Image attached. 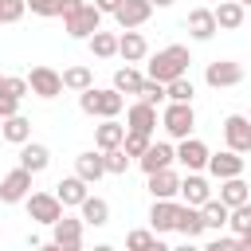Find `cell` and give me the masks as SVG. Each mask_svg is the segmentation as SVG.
<instances>
[{"mask_svg": "<svg viewBox=\"0 0 251 251\" xmlns=\"http://www.w3.org/2000/svg\"><path fill=\"white\" fill-rule=\"evenodd\" d=\"M47 165H51V149H47V145H39V141L20 145V169H27V173L35 176V173H43Z\"/></svg>", "mask_w": 251, "mask_h": 251, "instance_id": "603a6c76", "label": "cell"}, {"mask_svg": "<svg viewBox=\"0 0 251 251\" xmlns=\"http://www.w3.org/2000/svg\"><path fill=\"white\" fill-rule=\"evenodd\" d=\"M149 16H153L149 0H122V8L114 12V20H118V27H122V31H137Z\"/></svg>", "mask_w": 251, "mask_h": 251, "instance_id": "4fadbf2b", "label": "cell"}, {"mask_svg": "<svg viewBox=\"0 0 251 251\" xmlns=\"http://www.w3.org/2000/svg\"><path fill=\"white\" fill-rule=\"evenodd\" d=\"M51 243L59 251H82V220H75V216L63 212V220L51 227Z\"/></svg>", "mask_w": 251, "mask_h": 251, "instance_id": "30bf717a", "label": "cell"}, {"mask_svg": "<svg viewBox=\"0 0 251 251\" xmlns=\"http://www.w3.org/2000/svg\"><path fill=\"white\" fill-rule=\"evenodd\" d=\"M235 247H239V251H251V231H243V235H235Z\"/></svg>", "mask_w": 251, "mask_h": 251, "instance_id": "7dc6e473", "label": "cell"}, {"mask_svg": "<svg viewBox=\"0 0 251 251\" xmlns=\"http://www.w3.org/2000/svg\"><path fill=\"white\" fill-rule=\"evenodd\" d=\"M176 212H180L176 200H153V208H149V231H153V235L176 231Z\"/></svg>", "mask_w": 251, "mask_h": 251, "instance_id": "2e32d148", "label": "cell"}, {"mask_svg": "<svg viewBox=\"0 0 251 251\" xmlns=\"http://www.w3.org/2000/svg\"><path fill=\"white\" fill-rule=\"evenodd\" d=\"M247 122H251V114H247Z\"/></svg>", "mask_w": 251, "mask_h": 251, "instance_id": "9f6ffc18", "label": "cell"}, {"mask_svg": "<svg viewBox=\"0 0 251 251\" xmlns=\"http://www.w3.org/2000/svg\"><path fill=\"white\" fill-rule=\"evenodd\" d=\"M247 204H251V184H247Z\"/></svg>", "mask_w": 251, "mask_h": 251, "instance_id": "11a10c76", "label": "cell"}, {"mask_svg": "<svg viewBox=\"0 0 251 251\" xmlns=\"http://www.w3.org/2000/svg\"><path fill=\"white\" fill-rule=\"evenodd\" d=\"M149 251H173V247H169V243H161V239H153V243H149Z\"/></svg>", "mask_w": 251, "mask_h": 251, "instance_id": "c3c4849f", "label": "cell"}, {"mask_svg": "<svg viewBox=\"0 0 251 251\" xmlns=\"http://www.w3.org/2000/svg\"><path fill=\"white\" fill-rule=\"evenodd\" d=\"M220 4H224V0H220Z\"/></svg>", "mask_w": 251, "mask_h": 251, "instance_id": "6f0895ef", "label": "cell"}, {"mask_svg": "<svg viewBox=\"0 0 251 251\" xmlns=\"http://www.w3.org/2000/svg\"><path fill=\"white\" fill-rule=\"evenodd\" d=\"M153 129H157V110L145 106V102H133V106L126 110V133H145V137H153Z\"/></svg>", "mask_w": 251, "mask_h": 251, "instance_id": "5bb4252c", "label": "cell"}, {"mask_svg": "<svg viewBox=\"0 0 251 251\" xmlns=\"http://www.w3.org/2000/svg\"><path fill=\"white\" fill-rule=\"evenodd\" d=\"M235 4H239V8H251V0H235Z\"/></svg>", "mask_w": 251, "mask_h": 251, "instance_id": "db71d44e", "label": "cell"}, {"mask_svg": "<svg viewBox=\"0 0 251 251\" xmlns=\"http://www.w3.org/2000/svg\"><path fill=\"white\" fill-rule=\"evenodd\" d=\"M227 227H231L235 235L251 231V204H239V208H231V212H227Z\"/></svg>", "mask_w": 251, "mask_h": 251, "instance_id": "8d00e7d4", "label": "cell"}, {"mask_svg": "<svg viewBox=\"0 0 251 251\" xmlns=\"http://www.w3.org/2000/svg\"><path fill=\"white\" fill-rule=\"evenodd\" d=\"M227 212H231V208H224L220 200H208V204L200 208V216H204V227H216V231H220V227L227 224Z\"/></svg>", "mask_w": 251, "mask_h": 251, "instance_id": "836d02e7", "label": "cell"}, {"mask_svg": "<svg viewBox=\"0 0 251 251\" xmlns=\"http://www.w3.org/2000/svg\"><path fill=\"white\" fill-rule=\"evenodd\" d=\"M137 102H145V106H153V110H157V106L165 102V86H161V82H153V78H145V82H141V90H137Z\"/></svg>", "mask_w": 251, "mask_h": 251, "instance_id": "d590c367", "label": "cell"}, {"mask_svg": "<svg viewBox=\"0 0 251 251\" xmlns=\"http://www.w3.org/2000/svg\"><path fill=\"white\" fill-rule=\"evenodd\" d=\"M86 188H90L86 180H78V176H63V180L55 184V200H59L63 208H78V204L90 196Z\"/></svg>", "mask_w": 251, "mask_h": 251, "instance_id": "44dd1931", "label": "cell"}, {"mask_svg": "<svg viewBox=\"0 0 251 251\" xmlns=\"http://www.w3.org/2000/svg\"><path fill=\"white\" fill-rule=\"evenodd\" d=\"M63 27H67V35H71V39H90L94 31H102V12H98L94 4H82L75 16H67V20H63Z\"/></svg>", "mask_w": 251, "mask_h": 251, "instance_id": "277c9868", "label": "cell"}, {"mask_svg": "<svg viewBox=\"0 0 251 251\" xmlns=\"http://www.w3.org/2000/svg\"><path fill=\"white\" fill-rule=\"evenodd\" d=\"M176 231H180L184 239H196V235L204 231V216H200V208L180 204V212H176Z\"/></svg>", "mask_w": 251, "mask_h": 251, "instance_id": "f1b7e54d", "label": "cell"}, {"mask_svg": "<svg viewBox=\"0 0 251 251\" xmlns=\"http://www.w3.org/2000/svg\"><path fill=\"white\" fill-rule=\"evenodd\" d=\"M86 47H90V55H98V59H114V55H118V35H114V31H94V35L86 39Z\"/></svg>", "mask_w": 251, "mask_h": 251, "instance_id": "1f68e13d", "label": "cell"}, {"mask_svg": "<svg viewBox=\"0 0 251 251\" xmlns=\"http://www.w3.org/2000/svg\"><path fill=\"white\" fill-rule=\"evenodd\" d=\"M82 4H86V0H59V16L67 20V16H75V12L82 8Z\"/></svg>", "mask_w": 251, "mask_h": 251, "instance_id": "ee69618b", "label": "cell"}, {"mask_svg": "<svg viewBox=\"0 0 251 251\" xmlns=\"http://www.w3.org/2000/svg\"><path fill=\"white\" fill-rule=\"evenodd\" d=\"M35 251H59V247H55V243H39Z\"/></svg>", "mask_w": 251, "mask_h": 251, "instance_id": "816d5d0a", "label": "cell"}, {"mask_svg": "<svg viewBox=\"0 0 251 251\" xmlns=\"http://www.w3.org/2000/svg\"><path fill=\"white\" fill-rule=\"evenodd\" d=\"M176 196H184L188 208H204V204L212 200V184H208L200 173H188V176H180V192H176Z\"/></svg>", "mask_w": 251, "mask_h": 251, "instance_id": "9a60e30c", "label": "cell"}, {"mask_svg": "<svg viewBox=\"0 0 251 251\" xmlns=\"http://www.w3.org/2000/svg\"><path fill=\"white\" fill-rule=\"evenodd\" d=\"M16 106H20V102H12V98H4V94H0V122H8L12 114H20Z\"/></svg>", "mask_w": 251, "mask_h": 251, "instance_id": "f6af8a7d", "label": "cell"}, {"mask_svg": "<svg viewBox=\"0 0 251 251\" xmlns=\"http://www.w3.org/2000/svg\"><path fill=\"white\" fill-rule=\"evenodd\" d=\"M118 55L126 59V67H129V63H141V59L149 55L145 35H141V31H122V35H118Z\"/></svg>", "mask_w": 251, "mask_h": 251, "instance_id": "7402d4cb", "label": "cell"}, {"mask_svg": "<svg viewBox=\"0 0 251 251\" xmlns=\"http://www.w3.org/2000/svg\"><path fill=\"white\" fill-rule=\"evenodd\" d=\"M90 86H94V71H90V67H67V71H63V90L82 94V90H90Z\"/></svg>", "mask_w": 251, "mask_h": 251, "instance_id": "4dcf8cb0", "label": "cell"}, {"mask_svg": "<svg viewBox=\"0 0 251 251\" xmlns=\"http://www.w3.org/2000/svg\"><path fill=\"white\" fill-rule=\"evenodd\" d=\"M247 8H239L235 0H224V4H216L212 8V16H216V27H224V31H235V27H243V16Z\"/></svg>", "mask_w": 251, "mask_h": 251, "instance_id": "d4e9b609", "label": "cell"}, {"mask_svg": "<svg viewBox=\"0 0 251 251\" xmlns=\"http://www.w3.org/2000/svg\"><path fill=\"white\" fill-rule=\"evenodd\" d=\"M0 137L12 141V145H27L31 141V122L24 114H12L8 122H0Z\"/></svg>", "mask_w": 251, "mask_h": 251, "instance_id": "484cf974", "label": "cell"}, {"mask_svg": "<svg viewBox=\"0 0 251 251\" xmlns=\"http://www.w3.org/2000/svg\"><path fill=\"white\" fill-rule=\"evenodd\" d=\"M94 251H114V247H110V243H98V247H94Z\"/></svg>", "mask_w": 251, "mask_h": 251, "instance_id": "f5cc1de1", "label": "cell"}, {"mask_svg": "<svg viewBox=\"0 0 251 251\" xmlns=\"http://www.w3.org/2000/svg\"><path fill=\"white\" fill-rule=\"evenodd\" d=\"M180 192V176L173 169H161V173H149V196L153 200H173Z\"/></svg>", "mask_w": 251, "mask_h": 251, "instance_id": "cb8c5ba5", "label": "cell"}, {"mask_svg": "<svg viewBox=\"0 0 251 251\" xmlns=\"http://www.w3.org/2000/svg\"><path fill=\"white\" fill-rule=\"evenodd\" d=\"M173 161H176V149H173L169 141H153V145L137 157V165L145 169V176H149V173H161V169H173Z\"/></svg>", "mask_w": 251, "mask_h": 251, "instance_id": "7c38bea8", "label": "cell"}, {"mask_svg": "<svg viewBox=\"0 0 251 251\" xmlns=\"http://www.w3.org/2000/svg\"><path fill=\"white\" fill-rule=\"evenodd\" d=\"M184 27H188V35L196 39V43H208L220 27H216V16H212V8H192L188 12V20H184Z\"/></svg>", "mask_w": 251, "mask_h": 251, "instance_id": "e0dca14e", "label": "cell"}, {"mask_svg": "<svg viewBox=\"0 0 251 251\" xmlns=\"http://www.w3.org/2000/svg\"><path fill=\"white\" fill-rule=\"evenodd\" d=\"M78 110H82V114H90V118L110 122V118H118V114L126 110V98H122L114 86H106V90L90 86V90H82V94H78Z\"/></svg>", "mask_w": 251, "mask_h": 251, "instance_id": "7a4b0ae2", "label": "cell"}, {"mask_svg": "<svg viewBox=\"0 0 251 251\" xmlns=\"http://www.w3.org/2000/svg\"><path fill=\"white\" fill-rule=\"evenodd\" d=\"M78 220L82 224H94V227H102V224H110V204L102 200V196H86L82 204H78Z\"/></svg>", "mask_w": 251, "mask_h": 251, "instance_id": "4316f807", "label": "cell"}, {"mask_svg": "<svg viewBox=\"0 0 251 251\" xmlns=\"http://www.w3.org/2000/svg\"><path fill=\"white\" fill-rule=\"evenodd\" d=\"M188 63H192L188 47H184V43H169V47H161V51L149 59V75H145V78L169 86L173 78H184V75H188Z\"/></svg>", "mask_w": 251, "mask_h": 251, "instance_id": "6da1fadb", "label": "cell"}, {"mask_svg": "<svg viewBox=\"0 0 251 251\" xmlns=\"http://www.w3.org/2000/svg\"><path fill=\"white\" fill-rule=\"evenodd\" d=\"M173 251H200V247H196L192 239H184V243H180V247H173Z\"/></svg>", "mask_w": 251, "mask_h": 251, "instance_id": "681fc988", "label": "cell"}, {"mask_svg": "<svg viewBox=\"0 0 251 251\" xmlns=\"http://www.w3.org/2000/svg\"><path fill=\"white\" fill-rule=\"evenodd\" d=\"M204 82L212 90H224V86H239L243 82V67L235 59H212L208 71H204Z\"/></svg>", "mask_w": 251, "mask_h": 251, "instance_id": "8992f818", "label": "cell"}, {"mask_svg": "<svg viewBox=\"0 0 251 251\" xmlns=\"http://www.w3.org/2000/svg\"><path fill=\"white\" fill-rule=\"evenodd\" d=\"M200 251H239V247H235V239L220 235V239H212V243H208V247H200Z\"/></svg>", "mask_w": 251, "mask_h": 251, "instance_id": "7bdbcfd3", "label": "cell"}, {"mask_svg": "<svg viewBox=\"0 0 251 251\" xmlns=\"http://www.w3.org/2000/svg\"><path fill=\"white\" fill-rule=\"evenodd\" d=\"M0 94L12 98V102H20V98L31 94V90H27V78H20V75H0Z\"/></svg>", "mask_w": 251, "mask_h": 251, "instance_id": "e575fe53", "label": "cell"}, {"mask_svg": "<svg viewBox=\"0 0 251 251\" xmlns=\"http://www.w3.org/2000/svg\"><path fill=\"white\" fill-rule=\"evenodd\" d=\"M208 145L200 141V137H184L180 145H176V161L188 169V173H200V169H208Z\"/></svg>", "mask_w": 251, "mask_h": 251, "instance_id": "8fae6325", "label": "cell"}, {"mask_svg": "<svg viewBox=\"0 0 251 251\" xmlns=\"http://www.w3.org/2000/svg\"><path fill=\"white\" fill-rule=\"evenodd\" d=\"M149 145H153V137H145V133H126V141H122V149H126V157H129V161H137Z\"/></svg>", "mask_w": 251, "mask_h": 251, "instance_id": "74e56055", "label": "cell"}, {"mask_svg": "<svg viewBox=\"0 0 251 251\" xmlns=\"http://www.w3.org/2000/svg\"><path fill=\"white\" fill-rule=\"evenodd\" d=\"M192 94H196V86H192L188 75H184V78H173V82L165 86V98H169V102H192Z\"/></svg>", "mask_w": 251, "mask_h": 251, "instance_id": "d6a6232c", "label": "cell"}, {"mask_svg": "<svg viewBox=\"0 0 251 251\" xmlns=\"http://www.w3.org/2000/svg\"><path fill=\"white\" fill-rule=\"evenodd\" d=\"M122 141H126V126H122L118 118H110V122H102V126H94V145H98V153H110V149H122Z\"/></svg>", "mask_w": 251, "mask_h": 251, "instance_id": "ffe728a7", "label": "cell"}, {"mask_svg": "<svg viewBox=\"0 0 251 251\" xmlns=\"http://www.w3.org/2000/svg\"><path fill=\"white\" fill-rule=\"evenodd\" d=\"M208 173H212L216 180L243 176V157H239V153H231V149H224V153H212V157H208Z\"/></svg>", "mask_w": 251, "mask_h": 251, "instance_id": "ac0fdd59", "label": "cell"}, {"mask_svg": "<svg viewBox=\"0 0 251 251\" xmlns=\"http://www.w3.org/2000/svg\"><path fill=\"white\" fill-rule=\"evenodd\" d=\"M224 141H227V149L231 153H251V122H247V114H227L224 118Z\"/></svg>", "mask_w": 251, "mask_h": 251, "instance_id": "ba28073f", "label": "cell"}, {"mask_svg": "<svg viewBox=\"0 0 251 251\" xmlns=\"http://www.w3.org/2000/svg\"><path fill=\"white\" fill-rule=\"evenodd\" d=\"M94 8H98L102 16H114V12L122 8V0H94Z\"/></svg>", "mask_w": 251, "mask_h": 251, "instance_id": "bcb514c9", "label": "cell"}, {"mask_svg": "<svg viewBox=\"0 0 251 251\" xmlns=\"http://www.w3.org/2000/svg\"><path fill=\"white\" fill-rule=\"evenodd\" d=\"M157 235L149 231V227H137V231H129L126 235V251H149V243H153Z\"/></svg>", "mask_w": 251, "mask_h": 251, "instance_id": "60d3db41", "label": "cell"}, {"mask_svg": "<svg viewBox=\"0 0 251 251\" xmlns=\"http://www.w3.org/2000/svg\"><path fill=\"white\" fill-rule=\"evenodd\" d=\"M24 4H27V12H31V16H43V20L59 16V0H24Z\"/></svg>", "mask_w": 251, "mask_h": 251, "instance_id": "b9f144b4", "label": "cell"}, {"mask_svg": "<svg viewBox=\"0 0 251 251\" xmlns=\"http://www.w3.org/2000/svg\"><path fill=\"white\" fill-rule=\"evenodd\" d=\"M141 82H145V75H141L137 67H118V71H114V90H118L122 98H126V94H137Z\"/></svg>", "mask_w": 251, "mask_h": 251, "instance_id": "f546056e", "label": "cell"}, {"mask_svg": "<svg viewBox=\"0 0 251 251\" xmlns=\"http://www.w3.org/2000/svg\"><path fill=\"white\" fill-rule=\"evenodd\" d=\"M24 204H27V216H31L35 224H47V227H55V224L63 220V204L55 200V192H31Z\"/></svg>", "mask_w": 251, "mask_h": 251, "instance_id": "5b68a950", "label": "cell"}, {"mask_svg": "<svg viewBox=\"0 0 251 251\" xmlns=\"http://www.w3.org/2000/svg\"><path fill=\"white\" fill-rule=\"evenodd\" d=\"M24 12H27L24 0H0V24H20Z\"/></svg>", "mask_w": 251, "mask_h": 251, "instance_id": "ab89813d", "label": "cell"}, {"mask_svg": "<svg viewBox=\"0 0 251 251\" xmlns=\"http://www.w3.org/2000/svg\"><path fill=\"white\" fill-rule=\"evenodd\" d=\"M161 126H165V133L176 137V141L192 137V126H196V110H192V102H169L165 114H161Z\"/></svg>", "mask_w": 251, "mask_h": 251, "instance_id": "3957f363", "label": "cell"}, {"mask_svg": "<svg viewBox=\"0 0 251 251\" xmlns=\"http://www.w3.org/2000/svg\"><path fill=\"white\" fill-rule=\"evenodd\" d=\"M173 0H149V8H169Z\"/></svg>", "mask_w": 251, "mask_h": 251, "instance_id": "f907efd6", "label": "cell"}, {"mask_svg": "<svg viewBox=\"0 0 251 251\" xmlns=\"http://www.w3.org/2000/svg\"><path fill=\"white\" fill-rule=\"evenodd\" d=\"M75 176L86 180V184H98V180L106 176V161H102V153H94V149L78 153V157H75Z\"/></svg>", "mask_w": 251, "mask_h": 251, "instance_id": "d6986e66", "label": "cell"}, {"mask_svg": "<svg viewBox=\"0 0 251 251\" xmlns=\"http://www.w3.org/2000/svg\"><path fill=\"white\" fill-rule=\"evenodd\" d=\"M220 204H224V208H239V204H247V180H243V176L220 180Z\"/></svg>", "mask_w": 251, "mask_h": 251, "instance_id": "83f0119b", "label": "cell"}, {"mask_svg": "<svg viewBox=\"0 0 251 251\" xmlns=\"http://www.w3.org/2000/svg\"><path fill=\"white\" fill-rule=\"evenodd\" d=\"M31 196V173L27 169H12L8 176H0V204H20Z\"/></svg>", "mask_w": 251, "mask_h": 251, "instance_id": "9c48e42d", "label": "cell"}, {"mask_svg": "<svg viewBox=\"0 0 251 251\" xmlns=\"http://www.w3.org/2000/svg\"><path fill=\"white\" fill-rule=\"evenodd\" d=\"M102 161H106V173L110 176H126V169H129L126 149H110V153H102Z\"/></svg>", "mask_w": 251, "mask_h": 251, "instance_id": "f35d334b", "label": "cell"}, {"mask_svg": "<svg viewBox=\"0 0 251 251\" xmlns=\"http://www.w3.org/2000/svg\"><path fill=\"white\" fill-rule=\"evenodd\" d=\"M27 90L35 94V98H59L63 94V75L55 71V67H31V75H27Z\"/></svg>", "mask_w": 251, "mask_h": 251, "instance_id": "52a82bcc", "label": "cell"}]
</instances>
